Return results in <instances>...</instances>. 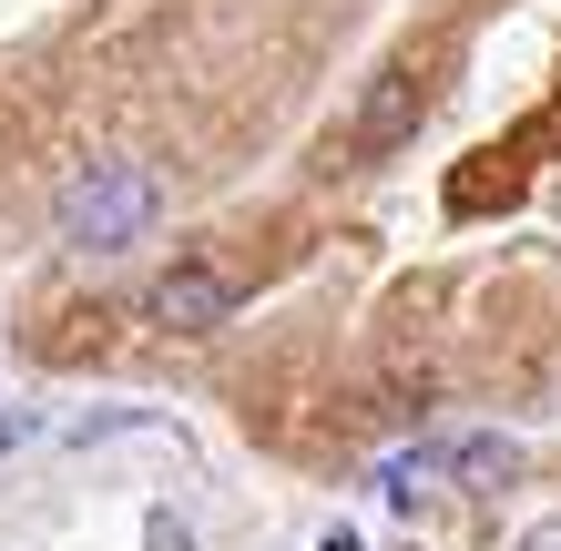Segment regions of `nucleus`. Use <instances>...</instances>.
<instances>
[{"instance_id":"f257e3e1","label":"nucleus","mask_w":561,"mask_h":551,"mask_svg":"<svg viewBox=\"0 0 561 551\" xmlns=\"http://www.w3.org/2000/svg\"><path fill=\"white\" fill-rule=\"evenodd\" d=\"M236 307H245V276L215 266V255H174V266L144 286V317H153V328H174V337H205V328H225Z\"/></svg>"},{"instance_id":"f03ea898","label":"nucleus","mask_w":561,"mask_h":551,"mask_svg":"<svg viewBox=\"0 0 561 551\" xmlns=\"http://www.w3.org/2000/svg\"><path fill=\"white\" fill-rule=\"evenodd\" d=\"M144 215H153V174L144 164H92V174H72V194H61L72 245H123Z\"/></svg>"},{"instance_id":"7ed1b4c3","label":"nucleus","mask_w":561,"mask_h":551,"mask_svg":"<svg viewBox=\"0 0 561 551\" xmlns=\"http://www.w3.org/2000/svg\"><path fill=\"white\" fill-rule=\"evenodd\" d=\"M439 460L470 480V491H501V480H520V449H511V439H449Z\"/></svg>"},{"instance_id":"20e7f679","label":"nucleus","mask_w":561,"mask_h":551,"mask_svg":"<svg viewBox=\"0 0 561 551\" xmlns=\"http://www.w3.org/2000/svg\"><path fill=\"white\" fill-rule=\"evenodd\" d=\"M409 123H419V92H409V82H388V92H368V144H399Z\"/></svg>"},{"instance_id":"39448f33","label":"nucleus","mask_w":561,"mask_h":551,"mask_svg":"<svg viewBox=\"0 0 561 551\" xmlns=\"http://www.w3.org/2000/svg\"><path fill=\"white\" fill-rule=\"evenodd\" d=\"M144 551H194V531H184V510H153V521H144Z\"/></svg>"},{"instance_id":"423d86ee","label":"nucleus","mask_w":561,"mask_h":551,"mask_svg":"<svg viewBox=\"0 0 561 551\" xmlns=\"http://www.w3.org/2000/svg\"><path fill=\"white\" fill-rule=\"evenodd\" d=\"M31 439V409H0V449H21Z\"/></svg>"},{"instance_id":"0eeeda50","label":"nucleus","mask_w":561,"mask_h":551,"mask_svg":"<svg viewBox=\"0 0 561 551\" xmlns=\"http://www.w3.org/2000/svg\"><path fill=\"white\" fill-rule=\"evenodd\" d=\"M520 551H561V521H551V531H531V541H520Z\"/></svg>"},{"instance_id":"6e6552de","label":"nucleus","mask_w":561,"mask_h":551,"mask_svg":"<svg viewBox=\"0 0 561 551\" xmlns=\"http://www.w3.org/2000/svg\"><path fill=\"white\" fill-rule=\"evenodd\" d=\"M409 551H419V541H409Z\"/></svg>"}]
</instances>
